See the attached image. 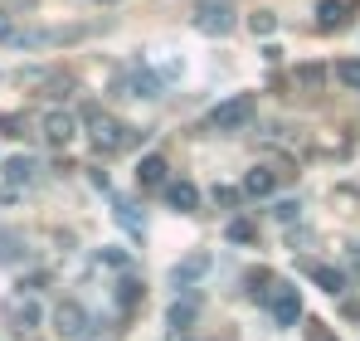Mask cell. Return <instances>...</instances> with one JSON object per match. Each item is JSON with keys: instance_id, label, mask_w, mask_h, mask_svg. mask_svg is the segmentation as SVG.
Returning a JSON list of instances; mask_svg holds the SVG:
<instances>
[{"instance_id": "1", "label": "cell", "mask_w": 360, "mask_h": 341, "mask_svg": "<svg viewBox=\"0 0 360 341\" xmlns=\"http://www.w3.org/2000/svg\"><path fill=\"white\" fill-rule=\"evenodd\" d=\"M83 122L93 127V142H98V151H117V147H131L141 132H127L117 127L112 117H103V108H83Z\"/></svg>"}, {"instance_id": "2", "label": "cell", "mask_w": 360, "mask_h": 341, "mask_svg": "<svg viewBox=\"0 0 360 341\" xmlns=\"http://www.w3.org/2000/svg\"><path fill=\"white\" fill-rule=\"evenodd\" d=\"M195 25H200L205 35L224 39V35L239 25V15H234V5H229V0H195Z\"/></svg>"}, {"instance_id": "3", "label": "cell", "mask_w": 360, "mask_h": 341, "mask_svg": "<svg viewBox=\"0 0 360 341\" xmlns=\"http://www.w3.org/2000/svg\"><path fill=\"white\" fill-rule=\"evenodd\" d=\"M248 122H253V98H248V93L219 103V108L210 113V127H214V132H239V127H248Z\"/></svg>"}, {"instance_id": "4", "label": "cell", "mask_w": 360, "mask_h": 341, "mask_svg": "<svg viewBox=\"0 0 360 341\" xmlns=\"http://www.w3.org/2000/svg\"><path fill=\"white\" fill-rule=\"evenodd\" d=\"M54 332H59L63 341H83V337H93V317H88L78 302H59V307H54Z\"/></svg>"}, {"instance_id": "5", "label": "cell", "mask_w": 360, "mask_h": 341, "mask_svg": "<svg viewBox=\"0 0 360 341\" xmlns=\"http://www.w3.org/2000/svg\"><path fill=\"white\" fill-rule=\"evenodd\" d=\"M273 322H278V327H297V322H302V297H297V287L283 283V278H278V287H273Z\"/></svg>"}, {"instance_id": "6", "label": "cell", "mask_w": 360, "mask_h": 341, "mask_svg": "<svg viewBox=\"0 0 360 341\" xmlns=\"http://www.w3.org/2000/svg\"><path fill=\"white\" fill-rule=\"evenodd\" d=\"M39 132H44V142H49V147H68V142H73V132H78V117L54 108V113H44Z\"/></svg>"}, {"instance_id": "7", "label": "cell", "mask_w": 360, "mask_h": 341, "mask_svg": "<svg viewBox=\"0 0 360 341\" xmlns=\"http://www.w3.org/2000/svg\"><path fill=\"white\" fill-rule=\"evenodd\" d=\"M5 317H10L15 332H34V327L44 322V312H39L34 297H10V302H5Z\"/></svg>"}, {"instance_id": "8", "label": "cell", "mask_w": 360, "mask_h": 341, "mask_svg": "<svg viewBox=\"0 0 360 341\" xmlns=\"http://www.w3.org/2000/svg\"><path fill=\"white\" fill-rule=\"evenodd\" d=\"M356 5L360 0H321V5H316V25H321V30H341V25L356 15Z\"/></svg>"}, {"instance_id": "9", "label": "cell", "mask_w": 360, "mask_h": 341, "mask_svg": "<svg viewBox=\"0 0 360 341\" xmlns=\"http://www.w3.org/2000/svg\"><path fill=\"white\" fill-rule=\"evenodd\" d=\"M166 205H171L176 215H195V210H200V190H195L190 180H171V185H166Z\"/></svg>"}, {"instance_id": "10", "label": "cell", "mask_w": 360, "mask_h": 341, "mask_svg": "<svg viewBox=\"0 0 360 341\" xmlns=\"http://www.w3.org/2000/svg\"><path fill=\"white\" fill-rule=\"evenodd\" d=\"M278 190V170L273 166H253L248 175H243V195H253V200H268Z\"/></svg>"}, {"instance_id": "11", "label": "cell", "mask_w": 360, "mask_h": 341, "mask_svg": "<svg viewBox=\"0 0 360 341\" xmlns=\"http://www.w3.org/2000/svg\"><path fill=\"white\" fill-rule=\"evenodd\" d=\"M205 273H210V259L205 254H190L176 273H171V287H185V283H195V278H205Z\"/></svg>"}, {"instance_id": "12", "label": "cell", "mask_w": 360, "mask_h": 341, "mask_svg": "<svg viewBox=\"0 0 360 341\" xmlns=\"http://www.w3.org/2000/svg\"><path fill=\"white\" fill-rule=\"evenodd\" d=\"M136 175H141V185H146V190H156V185L166 180V156H156V151H151V156H141Z\"/></svg>"}, {"instance_id": "13", "label": "cell", "mask_w": 360, "mask_h": 341, "mask_svg": "<svg viewBox=\"0 0 360 341\" xmlns=\"http://www.w3.org/2000/svg\"><path fill=\"white\" fill-rule=\"evenodd\" d=\"M311 278L321 283V292H346V273H341V268H326V264H311Z\"/></svg>"}, {"instance_id": "14", "label": "cell", "mask_w": 360, "mask_h": 341, "mask_svg": "<svg viewBox=\"0 0 360 341\" xmlns=\"http://www.w3.org/2000/svg\"><path fill=\"white\" fill-rule=\"evenodd\" d=\"M5 180H10V185H30V180H34V161H30V156H10V161H5Z\"/></svg>"}, {"instance_id": "15", "label": "cell", "mask_w": 360, "mask_h": 341, "mask_svg": "<svg viewBox=\"0 0 360 341\" xmlns=\"http://www.w3.org/2000/svg\"><path fill=\"white\" fill-rule=\"evenodd\" d=\"M195 317H200V302H195V297H185V302H176V307L166 312V322H171L176 332H185V327H190Z\"/></svg>"}, {"instance_id": "16", "label": "cell", "mask_w": 360, "mask_h": 341, "mask_svg": "<svg viewBox=\"0 0 360 341\" xmlns=\"http://www.w3.org/2000/svg\"><path fill=\"white\" fill-rule=\"evenodd\" d=\"M117 225H127V234H131V239H141V234H146L141 215H136V205H127V200H117Z\"/></svg>"}, {"instance_id": "17", "label": "cell", "mask_w": 360, "mask_h": 341, "mask_svg": "<svg viewBox=\"0 0 360 341\" xmlns=\"http://www.w3.org/2000/svg\"><path fill=\"white\" fill-rule=\"evenodd\" d=\"M336 78H341L351 93H360V58H341V63H336Z\"/></svg>"}, {"instance_id": "18", "label": "cell", "mask_w": 360, "mask_h": 341, "mask_svg": "<svg viewBox=\"0 0 360 341\" xmlns=\"http://www.w3.org/2000/svg\"><path fill=\"white\" fill-rule=\"evenodd\" d=\"M248 30H253V35H273V30H278L273 10H253V15H248Z\"/></svg>"}, {"instance_id": "19", "label": "cell", "mask_w": 360, "mask_h": 341, "mask_svg": "<svg viewBox=\"0 0 360 341\" xmlns=\"http://www.w3.org/2000/svg\"><path fill=\"white\" fill-rule=\"evenodd\" d=\"M117 302L122 307H136V302H141V283H136V278H122L117 283Z\"/></svg>"}, {"instance_id": "20", "label": "cell", "mask_w": 360, "mask_h": 341, "mask_svg": "<svg viewBox=\"0 0 360 341\" xmlns=\"http://www.w3.org/2000/svg\"><path fill=\"white\" fill-rule=\"evenodd\" d=\"M297 215H302L297 200H278V205H273V220H278V225H297Z\"/></svg>"}, {"instance_id": "21", "label": "cell", "mask_w": 360, "mask_h": 341, "mask_svg": "<svg viewBox=\"0 0 360 341\" xmlns=\"http://www.w3.org/2000/svg\"><path fill=\"white\" fill-rule=\"evenodd\" d=\"M321 78H326V68H321V63H302V68H297V83H302V88H321Z\"/></svg>"}, {"instance_id": "22", "label": "cell", "mask_w": 360, "mask_h": 341, "mask_svg": "<svg viewBox=\"0 0 360 341\" xmlns=\"http://www.w3.org/2000/svg\"><path fill=\"white\" fill-rule=\"evenodd\" d=\"M224 234H229V244H253V225L248 220H229Z\"/></svg>"}, {"instance_id": "23", "label": "cell", "mask_w": 360, "mask_h": 341, "mask_svg": "<svg viewBox=\"0 0 360 341\" xmlns=\"http://www.w3.org/2000/svg\"><path fill=\"white\" fill-rule=\"evenodd\" d=\"M20 127H25V117H0V132H5V137H25Z\"/></svg>"}, {"instance_id": "24", "label": "cell", "mask_w": 360, "mask_h": 341, "mask_svg": "<svg viewBox=\"0 0 360 341\" xmlns=\"http://www.w3.org/2000/svg\"><path fill=\"white\" fill-rule=\"evenodd\" d=\"M0 44H15V20L0 10Z\"/></svg>"}, {"instance_id": "25", "label": "cell", "mask_w": 360, "mask_h": 341, "mask_svg": "<svg viewBox=\"0 0 360 341\" xmlns=\"http://www.w3.org/2000/svg\"><path fill=\"white\" fill-rule=\"evenodd\" d=\"M98 5H112V0H98Z\"/></svg>"}, {"instance_id": "26", "label": "cell", "mask_w": 360, "mask_h": 341, "mask_svg": "<svg viewBox=\"0 0 360 341\" xmlns=\"http://www.w3.org/2000/svg\"><path fill=\"white\" fill-rule=\"evenodd\" d=\"M321 341H336V337H321Z\"/></svg>"}]
</instances>
